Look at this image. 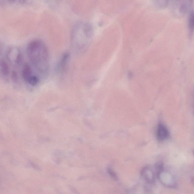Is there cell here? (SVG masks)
I'll list each match as a JSON object with an SVG mask.
<instances>
[{"label": "cell", "instance_id": "6da1fadb", "mask_svg": "<svg viewBox=\"0 0 194 194\" xmlns=\"http://www.w3.org/2000/svg\"><path fill=\"white\" fill-rule=\"evenodd\" d=\"M27 52L33 65L41 73H45L49 68V55L46 46L42 41H32L27 47Z\"/></svg>", "mask_w": 194, "mask_h": 194}, {"label": "cell", "instance_id": "7a4b0ae2", "mask_svg": "<svg viewBox=\"0 0 194 194\" xmlns=\"http://www.w3.org/2000/svg\"><path fill=\"white\" fill-rule=\"evenodd\" d=\"M93 30L89 24L81 23L75 26L72 34V46L78 52L87 49L92 38Z\"/></svg>", "mask_w": 194, "mask_h": 194}, {"label": "cell", "instance_id": "3957f363", "mask_svg": "<svg viewBox=\"0 0 194 194\" xmlns=\"http://www.w3.org/2000/svg\"><path fill=\"white\" fill-rule=\"evenodd\" d=\"M169 133L167 127L164 124H159L158 125L157 132V140L160 142H163L167 139Z\"/></svg>", "mask_w": 194, "mask_h": 194}, {"label": "cell", "instance_id": "277c9868", "mask_svg": "<svg viewBox=\"0 0 194 194\" xmlns=\"http://www.w3.org/2000/svg\"><path fill=\"white\" fill-rule=\"evenodd\" d=\"M142 177L147 182L152 183L154 181V175L152 170L148 167L144 168L141 171Z\"/></svg>", "mask_w": 194, "mask_h": 194}, {"label": "cell", "instance_id": "5b68a950", "mask_svg": "<svg viewBox=\"0 0 194 194\" xmlns=\"http://www.w3.org/2000/svg\"><path fill=\"white\" fill-rule=\"evenodd\" d=\"M32 74L31 68L29 65L26 64L24 66L23 71V76L24 80L26 81H28L32 76Z\"/></svg>", "mask_w": 194, "mask_h": 194}, {"label": "cell", "instance_id": "8992f818", "mask_svg": "<svg viewBox=\"0 0 194 194\" xmlns=\"http://www.w3.org/2000/svg\"><path fill=\"white\" fill-rule=\"evenodd\" d=\"M70 57L69 54L68 53H66L63 56L59 65V68L61 70L64 71L66 68L70 59Z\"/></svg>", "mask_w": 194, "mask_h": 194}, {"label": "cell", "instance_id": "52a82bcc", "mask_svg": "<svg viewBox=\"0 0 194 194\" xmlns=\"http://www.w3.org/2000/svg\"><path fill=\"white\" fill-rule=\"evenodd\" d=\"M0 69L2 74L5 76H7L9 73V67L6 62L3 60H0Z\"/></svg>", "mask_w": 194, "mask_h": 194}, {"label": "cell", "instance_id": "ba28073f", "mask_svg": "<svg viewBox=\"0 0 194 194\" xmlns=\"http://www.w3.org/2000/svg\"><path fill=\"white\" fill-rule=\"evenodd\" d=\"M189 27L191 31H193L194 28V16L193 13L190 14L189 19Z\"/></svg>", "mask_w": 194, "mask_h": 194}, {"label": "cell", "instance_id": "9c48e42d", "mask_svg": "<svg viewBox=\"0 0 194 194\" xmlns=\"http://www.w3.org/2000/svg\"><path fill=\"white\" fill-rule=\"evenodd\" d=\"M38 79L35 76H32L28 80L29 84L32 86H35L38 82Z\"/></svg>", "mask_w": 194, "mask_h": 194}, {"label": "cell", "instance_id": "30bf717a", "mask_svg": "<svg viewBox=\"0 0 194 194\" xmlns=\"http://www.w3.org/2000/svg\"><path fill=\"white\" fill-rule=\"evenodd\" d=\"M108 171L109 174H110V175H111V176L113 179L115 180V181L118 180V177H117L116 174L111 169L109 168L108 170Z\"/></svg>", "mask_w": 194, "mask_h": 194}, {"label": "cell", "instance_id": "8fae6325", "mask_svg": "<svg viewBox=\"0 0 194 194\" xmlns=\"http://www.w3.org/2000/svg\"><path fill=\"white\" fill-rule=\"evenodd\" d=\"M9 3H26L28 0H6Z\"/></svg>", "mask_w": 194, "mask_h": 194}, {"label": "cell", "instance_id": "7c38bea8", "mask_svg": "<svg viewBox=\"0 0 194 194\" xmlns=\"http://www.w3.org/2000/svg\"><path fill=\"white\" fill-rule=\"evenodd\" d=\"M11 77H12L13 81L15 83L18 82V77L17 72H13L12 75H11Z\"/></svg>", "mask_w": 194, "mask_h": 194}, {"label": "cell", "instance_id": "4fadbf2b", "mask_svg": "<svg viewBox=\"0 0 194 194\" xmlns=\"http://www.w3.org/2000/svg\"><path fill=\"white\" fill-rule=\"evenodd\" d=\"M165 1H166V2H167V1H168V0H165Z\"/></svg>", "mask_w": 194, "mask_h": 194}, {"label": "cell", "instance_id": "5bb4252c", "mask_svg": "<svg viewBox=\"0 0 194 194\" xmlns=\"http://www.w3.org/2000/svg\"><path fill=\"white\" fill-rule=\"evenodd\" d=\"M0 53H1V52H0Z\"/></svg>", "mask_w": 194, "mask_h": 194}]
</instances>
